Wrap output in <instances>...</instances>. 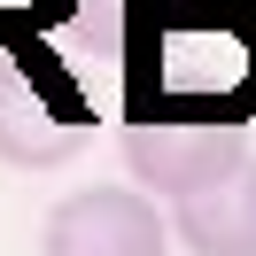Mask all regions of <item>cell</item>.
<instances>
[{
  "mask_svg": "<svg viewBox=\"0 0 256 256\" xmlns=\"http://www.w3.org/2000/svg\"><path fill=\"white\" fill-rule=\"evenodd\" d=\"M171 233L194 256H256V156L194 186L186 202H171Z\"/></svg>",
  "mask_w": 256,
  "mask_h": 256,
  "instance_id": "cell-5",
  "label": "cell"
},
{
  "mask_svg": "<svg viewBox=\"0 0 256 256\" xmlns=\"http://www.w3.org/2000/svg\"><path fill=\"white\" fill-rule=\"evenodd\" d=\"M78 0H0V39H39L47 24H62Z\"/></svg>",
  "mask_w": 256,
  "mask_h": 256,
  "instance_id": "cell-6",
  "label": "cell"
},
{
  "mask_svg": "<svg viewBox=\"0 0 256 256\" xmlns=\"http://www.w3.org/2000/svg\"><path fill=\"white\" fill-rule=\"evenodd\" d=\"M248 156V116H148L132 109L124 124V171L163 202H186L218 171Z\"/></svg>",
  "mask_w": 256,
  "mask_h": 256,
  "instance_id": "cell-3",
  "label": "cell"
},
{
  "mask_svg": "<svg viewBox=\"0 0 256 256\" xmlns=\"http://www.w3.org/2000/svg\"><path fill=\"white\" fill-rule=\"evenodd\" d=\"M140 16H186V8H256V0H132Z\"/></svg>",
  "mask_w": 256,
  "mask_h": 256,
  "instance_id": "cell-7",
  "label": "cell"
},
{
  "mask_svg": "<svg viewBox=\"0 0 256 256\" xmlns=\"http://www.w3.org/2000/svg\"><path fill=\"white\" fill-rule=\"evenodd\" d=\"M86 148H94V101L54 62V47L0 39V163L54 171Z\"/></svg>",
  "mask_w": 256,
  "mask_h": 256,
  "instance_id": "cell-2",
  "label": "cell"
},
{
  "mask_svg": "<svg viewBox=\"0 0 256 256\" xmlns=\"http://www.w3.org/2000/svg\"><path fill=\"white\" fill-rule=\"evenodd\" d=\"M171 240L148 186H78L47 210V256H171Z\"/></svg>",
  "mask_w": 256,
  "mask_h": 256,
  "instance_id": "cell-4",
  "label": "cell"
},
{
  "mask_svg": "<svg viewBox=\"0 0 256 256\" xmlns=\"http://www.w3.org/2000/svg\"><path fill=\"white\" fill-rule=\"evenodd\" d=\"M124 86L148 116H256V8L140 16Z\"/></svg>",
  "mask_w": 256,
  "mask_h": 256,
  "instance_id": "cell-1",
  "label": "cell"
}]
</instances>
